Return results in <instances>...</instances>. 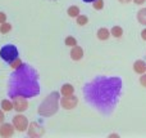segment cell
Masks as SVG:
<instances>
[{
  "label": "cell",
  "mask_w": 146,
  "mask_h": 138,
  "mask_svg": "<svg viewBox=\"0 0 146 138\" xmlns=\"http://www.w3.org/2000/svg\"><path fill=\"white\" fill-rule=\"evenodd\" d=\"M121 90L122 80L119 77L100 76L83 87L86 101L103 114H109L114 108Z\"/></svg>",
  "instance_id": "obj_1"
},
{
  "label": "cell",
  "mask_w": 146,
  "mask_h": 138,
  "mask_svg": "<svg viewBox=\"0 0 146 138\" xmlns=\"http://www.w3.org/2000/svg\"><path fill=\"white\" fill-rule=\"evenodd\" d=\"M8 93L12 98L17 96H22L25 98L37 96L40 93V87L36 72L27 65H22L10 77Z\"/></svg>",
  "instance_id": "obj_2"
},
{
  "label": "cell",
  "mask_w": 146,
  "mask_h": 138,
  "mask_svg": "<svg viewBox=\"0 0 146 138\" xmlns=\"http://www.w3.org/2000/svg\"><path fill=\"white\" fill-rule=\"evenodd\" d=\"M59 103H60V101H59V93L53 92L45 101H42V103L38 107V114L42 116H53L58 111Z\"/></svg>",
  "instance_id": "obj_3"
},
{
  "label": "cell",
  "mask_w": 146,
  "mask_h": 138,
  "mask_svg": "<svg viewBox=\"0 0 146 138\" xmlns=\"http://www.w3.org/2000/svg\"><path fill=\"white\" fill-rule=\"evenodd\" d=\"M0 57L1 59H4L5 62L10 63L14 59L18 58V49L15 48L12 44H8V45H4L1 49H0Z\"/></svg>",
  "instance_id": "obj_4"
},
{
  "label": "cell",
  "mask_w": 146,
  "mask_h": 138,
  "mask_svg": "<svg viewBox=\"0 0 146 138\" xmlns=\"http://www.w3.org/2000/svg\"><path fill=\"white\" fill-rule=\"evenodd\" d=\"M13 125H14L15 131L18 132H25L28 129V125H30V123H28V119L26 118L25 115H22V114H18V115H15L14 118H13Z\"/></svg>",
  "instance_id": "obj_5"
},
{
  "label": "cell",
  "mask_w": 146,
  "mask_h": 138,
  "mask_svg": "<svg viewBox=\"0 0 146 138\" xmlns=\"http://www.w3.org/2000/svg\"><path fill=\"white\" fill-rule=\"evenodd\" d=\"M78 105V98L76 96H63L60 100V106L64 110H73Z\"/></svg>",
  "instance_id": "obj_6"
},
{
  "label": "cell",
  "mask_w": 146,
  "mask_h": 138,
  "mask_svg": "<svg viewBox=\"0 0 146 138\" xmlns=\"http://www.w3.org/2000/svg\"><path fill=\"white\" fill-rule=\"evenodd\" d=\"M13 107H14L15 111L18 112H23L28 108V102L25 97L22 96H17V97L13 98Z\"/></svg>",
  "instance_id": "obj_7"
},
{
  "label": "cell",
  "mask_w": 146,
  "mask_h": 138,
  "mask_svg": "<svg viewBox=\"0 0 146 138\" xmlns=\"http://www.w3.org/2000/svg\"><path fill=\"white\" fill-rule=\"evenodd\" d=\"M28 136L30 137H41L44 133H45V129L41 128L37 123H31L28 125Z\"/></svg>",
  "instance_id": "obj_8"
},
{
  "label": "cell",
  "mask_w": 146,
  "mask_h": 138,
  "mask_svg": "<svg viewBox=\"0 0 146 138\" xmlns=\"http://www.w3.org/2000/svg\"><path fill=\"white\" fill-rule=\"evenodd\" d=\"M14 129H15L14 125H12V124H8V123L0 124V136L4 138L12 137L14 134Z\"/></svg>",
  "instance_id": "obj_9"
},
{
  "label": "cell",
  "mask_w": 146,
  "mask_h": 138,
  "mask_svg": "<svg viewBox=\"0 0 146 138\" xmlns=\"http://www.w3.org/2000/svg\"><path fill=\"white\" fill-rule=\"evenodd\" d=\"M83 57V49L81 48V46L76 45V46H72L71 49V58L73 61H80V59H82Z\"/></svg>",
  "instance_id": "obj_10"
},
{
  "label": "cell",
  "mask_w": 146,
  "mask_h": 138,
  "mask_svg": "<svg viewBox=\"0 0 146 138\" xmlns=\"http://www.w3.org/2000/svg\"><path fill=\"white\" fill-rule=\"evenodd\" d=\"M133 71L136 72V74H140V75L145 74L146 72V63L142 61V59H137V61L133 63Z\"/></svg>",
  "instance_id": "obj_11"
},
{
  "label": "cell",
  "mask_w": 146,
  "mask_h": 138,
  "mask_svg": "<svg viewBox=\"0 0 146 138\" xmlns=\"http://www.w3.org/2000/svg\"><path fill=\"white\" fill-rule=\"evenodd\" d=\"M110 35H111L110 31H109L108 28H105V27L99 28L98 34H96V36H98L99 40H108V39L110 38Z\"/></svg>",
  "instance_id": "obj_12"
},
{
  "label": "cell",
  "mask_w": 146,
  "mask_h": 138,
  "mask_svg": "<svg viewBox=\"0 0 146 138\" xmlns=\"http://www.w3.org/2000/svg\"><path fill=\"white\" fill-rule=\"evenodd\" d=\"M73 93H74V87L72 84H64L60 89L62 96H72Z\"/></svg>",
  "instance_id": "obj_13"
},
{
  "label": "cell",
  "mask_w": 146,
  "mask_h": 138,
  "mask_svg": "<svg viewBox=\"0 0 146 138\" xmlns=\"http://www.w3.org/2000/svg\"><path fill=\"white\" fill-rule=\"evenodd\" d=\"M67 13H68L69 17H72V18H77L78 15H80V8L76 7V5H72V7H69V8H68Z\"/></svg>",
  "instance_id": "obj_14"
},
{
  "label": "cell",
  "mask_w": 146,
  "mask_h": 138,
  "mask_svg": "<svg viewBox=\"0 0 146 138\" xmlns=\"http://www.w3.org/2000/svg\"><path fill=\"white\" fill-rule=\"evenodd\" d=\"M110 34L114 38H121V36L123 35V28H122L121 26H114V27H111Z\"/></svg>",
  "instance_id": "obj_15"
},
{
  "label": "cell",
  "mask_w": 146,
  "mask_h": 138,
  "mask_svg": "<svg viewBox=\"0 0 146 138\" xmlns=\"http://www.w3.org/2000/svg\"><path fill=\"white\" fill-rule=\"evenodd\" d=\"M137 21L141 25H146V8H142L141 10H139V13H137Z\"/></svg>",
  "instance_id": "obj_16"
},
{
  "label": "cell",
  "mask_w": 146,
  "mask_h": 138,
  "mask_svg": "<svg viewBox=\"0 0 146 138\" xmlns=\"http://www.w3.org/2000/svg\"><path fill=\"white\" fill-rule=\"evenodd\" d=\"M13 102H10V101L8 100H3L1 101V110L5 111V112H8V111H12L13 110Z\"/></svg>",
  "instance_id": "obj_17"
},
{
  "label": "cell",
  "mask_w": 146,
  "mask_h": 138,
  "mask_svg": "<svg viewBox=\"0 0 146 138\" xmlns=\"http://www.w3.org/2000/svg\"><path fill=\"white\" fill-rule=\"evenodd\" d=\"M10 30H12V25H10V23L4 22L0 25V32L1 34H7V32H9Z\"/></svg>",
  "instance_id": "obj_18"
},
{
  "label": "cell",
  "mask_w": 146,
  "mask_h": 138,
  "mask_svg": "<svg viewBox=\"0 0 146 138\" xmlns=\"http://www.w3.org/2000/svg\"><path fill=\"white\" fill-rule=\"evenodd\" d=\"M64 43H66V45H68V46H76L77 45V40H76L73 36H67L66 40H64Z\"/></svg>",
  "instance_id": "obj_19"
},
{
  "label": "cell",
  "mask_w": 146,
  "mask_h": 138,
  "mask_svg": "<svg viewBox=\"0 0 146 138\" xmlns=\"http://www.w3.org/2000/svg\"><path fill=\"white\" fill-rule=\"evenodd\" d=\"M87 22H88V18L86 17V15H82V14H80L77 17V23L80 26H85V25H87Z\"/></svg>",
  "instance_id": "obj_20"
},
{
  "label": "cell",
  "mask_w": 146,
  "mask_h": 138,
  "mask_svg": "<svg viewBox=\"0 0 146 138\" xmlns=\"http://www.w3.org/2000/svg\"><path fill=\"white\" fill-rule=\"evenodd\" d=\"M22 61H21L19 58H17V59H14L13 62H10V67H12L13 70H17V69H19L21 66H22Z\"/></svg>",
  "instance_id": "obj_21"
},
{
  "label": "cell",
  "mask_w": 146,
  "mask_h": 138,
  "mask_svg": "<svg viewBox=\"0 0 146 138\" xmlns=\"http://www.w3.org/2000/svg\"><path fill=\"white\" fill-rule=\"evenodd\" d=\"M92 7H94V9H96V10L103 9L104 8V0H95L94 4H92Z\"/></svg>",
  "instance_id": "obj_22"
},
{
  "label": "cell",
  "mask_w": 146,
  "mask_h": 138,
  "mask_svg": "<svg viewBox=\"0 0 146 138\" xmlns=\"http://www.w3.org/2000/svg\"><path fill=\"white\" fill-rule=\"evenodd\" d=\"M140 84L144 88H146V74H142V76L140 77Z\"/></svg>",
  "instance_id": "obj_23"
},
{
  "label": "cell",
  "mask_w": 146,
  "mask_h": 138,
  "mask_svg": "<svg viewBox=\"0 0 146 138\" xmlns=\"http://www.w3.org/2000/svg\"><path fill=\"white\" fill-rule=\"evenodd\" d=\"M7 22V14L4 12H0V23Z\"/></svg>",
  "instance_id": "obj_24"
},
{
  "label": "cell",
  "mask_w": 146,
  "mask_h": 138,
  "mask_svg": "<svg viewBox=\"0 0 146 138\" xmlns=\"http://www.w3.org/2000/svg\"><path fill=\"white\" fill-rule=\"evenodd\" d=\"M4 119H5V116H4V111L0 110V124L4 123Z\"/></svg>",
  "instance_id": "obj_25"
},
{
  "label": "cell",
  "mask_w": 146,
  "mask_h": 138,
  "mask_svg": "<svg viewBox=\"0 0 146 138\" xmlns=\"http://www.w3.org/2000/svg\"><path fill=\"white\" fill-rule=\"evenodd\" d=\"M145 1H146V0H133V3H135V4H137V5L145 4Z\"/></svg>",
  "instance_id": "obj_26"
},
{
  "label": "cell",
  "mask_w": 146,
  "mask_h": 138,
  "mask_svg": "<svg viewBox=\"0 0 146 138\" xmlns=\"http://www.w3.org/2000/svg\"><path fill=\"white\" fill-rule=\"evenodd\" d=\"M141 38H142V40L146 41V28H144V30L141 31Z\"/></svg>",
  "instance_id": "obj_27"
},
{
  "label": "cell",
  "mask_w": 146,
  "mask_h": 138,
  "mask_svg": "<svg viewBox=\"0 0 146 138\" xmlns=\"http://www.w3.org/2000/svg\"><path fill=\"white\" fill-rule=\"evenodd\" d=\"M119 1H121L122 4H128V3L131 1V0H119Z\"/></svg>",
  "instance_id": "obj_28"
},
{
  "label": "cell",
  "mask_w": 146,
  "mask_h": 138,
  "mask_svg": "<svg viewBox=\"0 0 146 138\" xmlns=\"http://www.w3.org/2000/svg\"><path fill=\"white\" fill-rule=\"evenodd\" d=\"M83 1H85V3H94L95 0H83Z\"/></svg>",
  "instance_id": "obj_29"
},
{
  "label": "cell",
  "mask_w": 146,
  "mask_h": 138,
  "mask_svg": "<svg viewBox=\"0 0 146 138\" xmlns=\"http://www.w3.org/2000/svg\"><path fill=\"white\" fill-rule=\"evenodd\" d=\"M109 137H117V138H118L119 136H118V134H110V136H109Z\"/></svg>",
  "instance_id": "obj_30"
}]
</instances>
